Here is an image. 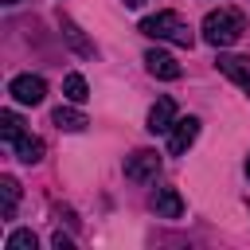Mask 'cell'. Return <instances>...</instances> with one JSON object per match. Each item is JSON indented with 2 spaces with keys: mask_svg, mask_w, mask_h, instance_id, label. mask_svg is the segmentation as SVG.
<instances>
[{
  "mask_svg": "<svg viewBox=\"0 0 250 250\" xmlns=\"http://www.w3.org/2000/svg\"><path fill=\"white\" fill-rule=\"evenodd\" d=\"M141 31H145L148 39H164V43H176V47H191V43H195L191 23H188L180 12H168V8L145 16V20H141Z\"/></svg>",
  "mask_w": 250,
  "mask_h": 250,
  "instance_id": "obj_1",
  "label": "cell"
},
{
  "mask_svg": "<svg viewBox=\"0 0 250 250\" xmlns=\"http://www.w3.org/2000/svg\"><path fill=\"white\" fill-rule=\"evenodd\" d=\"M203 43H211V47H234L238 39H242V31H246V20H242V12H234V8H215V12H207V20H203Z\"/></svg>",
  "mask_w": 250,
  "mask_h": 250,
  "instance_id": "obj_2",
  "label": "cell"
},
{
  "mask_svg": "<svg viewBox=\"0 0 250 250\" xmlns=\"http://www.w3.org/2000/svg\"><path fill=\"white\" fill-rule=\"evenodd\" d=\"M156 176H160V152L137 148L133 156H125V180H133V184H152Z\"/></svg>",
  "mask_w": 250,
  "mask_h": 250,
  "instance_id": "obj_3",
  "label": "cell"
},
{
  "mask_svg": "<svg viewBox=\"0 0 250 250\" xmlns=\"http://www.w3.org/2000/svg\"><path fill=\"white\" fill-rule=\"evenodd\" d=\"M8 94H12L20 105H39V102L47 98V82H43L39 74H16V78L8 82Z\"/></svg>",
  "mask_w": 250,
  "mask_h": 250,
  "instance_id": "obj_4",
  "label": "cell"
},
{
  "mask_svg": "<svg viewBox=\"0 0 250 250\" xmlns=\"http://www.w3.org/2000/svg\"><path fill=\"white\" fill-rule=\"evenodd\" d=\"M199 137V117H176V125L168 129V152L172 156H184Z\"/></svg>",
  "mask_w": 250,
  "mask_h": 250,
  "instance_id": "obj_5",
  "label": "cell"
},
{
  "mask_svg": "<svg viewBox=\"0 0 250 250\" xmlns=\"http://www.w3.org/2000/svg\"><path fill=\"white\" fill-rule=\"evenodd\" d=\"M145 66H148V74H152V78H164V82H176V78L184 74V66H180L168 51H160V47L145 51Z\"/></svg>",
  "mask_w": 250,
  "mask_h": 250,
  "instance_id": "obj_6",
  "label": "cell"
},
{
  "mask_svg": "<svg viewBox=\"0 0 250 250\" xmlns=\"http://www.w3.org/2000/svg\"><path fill=\"white\" fill-rule=\"evenodd\" d=\"M176 125V102L172 98H156V105L148 109V133H168Z\"/></svg>",
  "mask_w": 250,
  "mask_h": 250,
  "instance_id": "obj_7",
  "label": "cell"
},
{
  "mask_svg": "<svg viewBox=\"0 0 250 250\" xmlns=\"http://www.w3.org/2000/svg\"><path fill=\"white\" fill-rule=\"evenodd\" d=\"M230 82H238L246 94H250V59H238V55H219V62H215Z\"/></svg>",
  "mask_w": 250,
  "mask_h": 250,
  "instance_id": "obj_8",
  "label": "cell"
},
{
  "mask_svg": "<svg viewBox=\"0 0 250 250\" xmlns=\"http://www.w3.org/2000/svg\"><path fill=\"white\" fill-rule=\"evenodd\" d=\"M152 211H156L160 219H180V215H184L180 191H176V188H160V191L152 195Z\"/></svg>",
  "mask_w": 250,
  "mask_h": 250,
  "instance_id": "obj_9",
  "label": "cell"
},
{
  "mask_svg": "<svg viewBox=\"0 0 250 250\" xmlns=\"http://www.w3.org/2000/svg\"><path fill=\"white\" fill-rule=\"evenodd\" d=\"M51 121L59 125V129H66V133H82L90 121H86V113H78L74 105H59L55 113H51Z\"/></svg>",
  "mask_w": 250,
  "mask_h": 250,
  "instance_id": "obj_10",
  "label": "cell"
},
{
  "mask_svg": "<svg viewBox=\"0 0 250 250\" xmlns=\"http://www.w3.org/2000/svg\"><path fill=\"white\" fill-rule=\"evenodd\" d=\"M16 203H20V184H16V176H0V215L12 219V215H16Z\"/></svg>",
  "mask_w": 250,
  "mask_h": 250,
  "instance_id": "obj_11",
  "label": "cell"
},
{
  "mask_svg": "<svg viewBox=\"0 0 250 250\" xmlns=\"http://www.w3.org/2000/svg\"><path fill=\"white\" fill-rule=\"evenodd\" d=\"M12 148H16V156H20L23 164H39V160H43V141H39V137H31V133H23Z\"/></svg>",
  "mask_w": 250,
  "mask_h": 250,
  "instance_id": "obj_12",
  "label": "cell"
},
{
  "mask_svg": "<svg viewBox=\"0 0 250 250\" xmlns=\"http://www.w3.org/2000/svg\"><path fill=\"white\" fill-rule=\"evenodd\" d=\"M23 133H27V129H23V121H20L12 109H4V113H0V137H4L8 145H16Z\"/></svg>",
  "mask_w": 250,
  "mask_h": 250,
  "instance_id": "obj_13",
  "label": "cell"
},
{
  "mask_svg": "<svg viewBox=\"0 0 250 250\" xmlns=\"http://www.w3.org/2000/svg\"><path fill=\"white\" fill-rule=\"evenodd\" d=\"M62 94L78 105V102H86V98H90V86H86V78H82V74H66V78H62Z\"/></svg>",
  "mask_w": 250,
  "mask_h": 250,
  "instance_id": "obj_14",
  "label": "cell"
},
{
  "mask_svg": "<svg viewBox=\"0 0 250 250\" xmlns=\"http://www.w3.org/2000/svg\"><path fill=\"white\" fill-rule=\"evenodd\" d=\"M62 35H66V39H70V47H74V51H78V55H94V47H90V43H86V39H82V31H78V27H74V20H62Z\"/></svg>",
  "mask_w": 250,
  "mask_h": 250,
  "instance_id": "obj_15",
  "label": "cell"
},
{
  "mask_svg": "<svg viewBox=\"0 0 250 250\" xmlns=\"http://www.w3.org/2000/svg\"><path fill=\"white\" fill-rule=\"evenodd\" d=\"M4 246H8V250H35V234H31V230H12Z\"/></svg>",
  "mask_w": 250,
  "mask_h": 250,
  "instance_id": "obj_16",
  "label": "cell"
},
{
  "mask_svg": "<svg viewBox=\"0 0 250 250\" xmlns=\"http://www.w3.org/2000/svg\"><path fill=\"white\" fill-rule=\"evenodd\" d=\"M55 250H74V242H70V238L59 230V234H55Z\"/></svg>",
  "mask_w": 250,
  "mask_h": 250,
  "instance_id": "obj_17",
  "label": "cell"
},
{
  "mask_svg": "<svg viewBox=\"0 0 250 250\" xmlns=\"http://www.w3.org/2000/svg\"><path fill=\"white\" fill-rule=\"evenodd\" d=\"M125 4H129V8H141V4H145V0H125Z\"/></svg>",
  "mask_w": 250,
  "mask_h": 250,
  "instance_id": "obj_18",
  "label": "cell"
},
{
  "mask_svg": "<svg viewBox=\"0 0 250 250\" xmlns=\"http://www.w3.org/2000/svg\"><path fill=\"white\" fill-rule=\"evenodd\" d=\"M246 176H250V156H246Z\"/></svg>",
  "mask_w": 250,
  "mask_h": 250,
  "instance_id": "obj_19",
  "label": "cell"
},
{
  "mask_svg": "<svg viewBox=\"0 0 250 250\" xmlns=\"http://www.w3.org/2000/svg\"><path fill=\"white\" fill-rule=\"evenodd\" d=\"M4 4H20V0H4Z\"/></svg>",
  "mask_w": 250,
  "mask_h": 250,
  "instance_id": "obj_20",
  "label": "cell"
}]
</instances>
